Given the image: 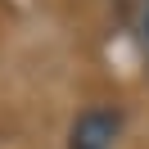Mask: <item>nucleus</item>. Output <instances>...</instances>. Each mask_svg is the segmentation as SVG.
Instances as JSON below:
<instances>
[{
  "instance_id": "nucleus-1",
  "label": "nucleus",
  "mask_w": 149,
  "mask_h": 149,
  "mask_svg": "<svg viewBox=\"0 0 149 149\" xmlns=\"http://www.w3.org/2000/svg\"><path fill=\"white\" fill-rule=\"evenodd\" d=\"M122 109L113 104H95V109H81L68 127V149H113L122 136Z\"/></svg>"
},
{
  "instance_id": "nucleus-2",
  "label": "nucleus",
  "mask_w": 149,
  "mask_h": 149,
  "mask_svg": "<svg viewBox=\"0 0 149 149\" xmlns=\"http://www.w3.org/2000/svg\"><path fill=\"white\" fill-rule=\"evenodd\" d=\"M136 41H140V59H145V72H149V0L136 5Z\"/></svg>"
}]
</instances>
